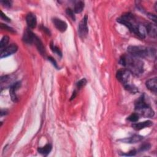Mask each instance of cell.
<instances>
[{
  "instance_id": "cell-13",
  "label": "cell",
  "mask_w": 157,
  "mask_h": 157,
  "mask_svg": "<svg viewBox=\"0 0 157 157\" xmlns=\"http://www.w3.org/2000/svg\"><path fill=\"white\" fill-rule=\"evenodd\" d=\"M135 34L138 36L141 39H144L146 37L147 31L146 28V26L143 25L142 24H138L136 31L135 32Z\"/></svg>"
},
{
  "instance_id": "cell-10",
  "label": "cell",
  "mask_w": 157,
  "mask_h": 157,
  "mask_svg": "<svg viewBox=\"0 0 157 157\" xmlns=\"http://www.w3.org/2000/svg\"><path fill=\"white\" fill-rule=\"evenodd\" d=\"M26 21H27L29 28L33 29L36 27V24H37V20H36V17L35 14H32V13H30V14H28L27 17H26Z\"/></svg>"
},
{
  "instance_id": "cell-1",
  "label": "cell",
  "mask_w": 157,
  "mask_h": 157,
  "mask_svg": "<svg viewBox=\"0 0 157 157\" xmlns=\"http://www.w3.org/2000/svg\"><path fill=\"white\" fill-rule=\"evenodd\" d=\"M119 63L125 66L131 73L134 75H140L144 71V63L139 58L134 57L130 54L122 55Z\"/></svg>"
},
{
  "instance_id": "cell-31",
  "label": "cell",
  "mask_w": 157,
  "mask_h": 157,
  "mask_svg": "<svg viewBox=\"0 0 157 157\" xmlns=\"http://www.w3.org/2000/svg\"><path fill=\"white\" fill-rule=\"evenodd\" d=\"M9 79V77L8 76H4L1 77V83L3 84V83H5L7 81H8Z\"/></svg>"
},
{
  "instance_id": "cell-21",
  "label": "cell",
  "mask_w": 157,
  "mask_h": 157,
  "mask_svg": "<svg viewBox=\"0 0 157 157\" xmlns=\"http://www.w3.org/2000/svg\"><path fill=\"white\" fill-rule=\"evenodd\" d=\"M124 86H125V88L126 90H127L128 91H129V92L132 93H135L137 92V91H138V90L137 89V88L136 87H134V86H132V85L127 83V84L125 85Z\"/></svg>"
},
{
  "instance_id": "cell-6",
  "label": "cell",
  "mask_w": 157,
  "mask_h": 157,
  "mask_svg": "<svg viewBox=\"0 0 157 157\" xmlns=\"http://www.w3.org/2000/svg\"><path fill=\"white\" fill-rule=\"evenodd\" d=\"M18 50V46L16 44H12L9 46L5 47L4 49L1 50L0 57L1 58L8 57L12 54H15Z\"/></svg>"
},
{
  "instance_id": "cell-12",
  "label": "cell",
  "mask_w": 157,
  "mask_h": 157,
  "mask_svg": "<svg viewBox=\"0 0 157 157\" xmlns=\"http://www.w3.org/2000/svg\"><path fill=\"white\" fill-rule=\"evenodd\" d=\"M152 125H153V123L151 121L147 120V121H145L143 122L133 123L132 125V127L136 130H141L145 128L151 127Z\"/></svg>"
},
{
  "instance_id": "cell-2",
  "label": "cell",
  "mask_w": 157,
  "mask_h": 157,
  "mask_svg": "<svg viewBox=\"0 0 157 157\" xmlns=\"http://www.w3.org/2000/svg\"><path fill=\"white\" fill-rule=\"evenodd\" d=\"M128 52L134 57L137 58L153 57L155 56L156 52L154 49L146 47L139 45H130L127 48Z\"/></svg>"
},
{
  "instance_id": "cell-24",
  "label": "cell",
  "mask_w": 157,
  "mask_h": 157,
  "mask_svg": "<svg viewBox=\"0 0 157 157\" xmlns=\"http://www.w3.org/2000/svg\"><path fill=\"white\" fill-rule=\"evenodd\" d=\"M66 14H67L69 17H70L72 18V20H73V21H75V20H76V17H75V16H74V12H73V10L71 9L70 8H68V9H66Z\"/></svg>"
},
{
  "instance_id": "cell-20",
  "label": "cell",
  "mask_w": 157,
  "mask_h": 157,
  "mask_svg": "<svg viewBox=\"0 0 157 157\" xmlns=\"http://www.w3.org/2000/svg\"><path fill=\"white\" fill-rule=\"evenodd\" d=\"M50 48H51V50H52V52H54V53L56 54L57 55L60 56V57L62 56V53L61 50H60V49H59L58 47H57L56 45H55L54 44H52V43L50 44Z\"/></svg>"
},
{
  "instance_id": "cell-9",
  "label": "cell",
  "mask_w": 157,
  "mask_h": 157,
  "mask_svg": "<svg viewBox=\"0 0 157 157\" xmlns=\"http://www.w3.org/2000/svg\"><path fill=\"white\" fill-rule=\"evenodd\" d=\"M53 23L55 25V27L57 28V30L58 31H60V32H64L66 31V30H67L68 28V25L67 23L62 21L61 19L60 18H55L53 19Z\"/></svg>"
},
{
  "instance_id": "cell-15",
  "label": "cell",
  "mask_w": 157,
  "mask_h": 157,
  "mask_svg": "<svg viewBox=\"0 0 157 157\" xmlns=\"http://www.w3.org/2000/svg\"><path fill=\"white\" fill-rule=\"evenodd\" d=\"M34 43L36 45V46L39 53L41 54V55L42 56H45V47L43 45V43L41 41V39H39L37 36H36Z\"/></svg>"
},
{
  "instance_id": "cell-4",
  "label": "cell",
  "mask_w": 157,
  "mask_h": 157,
  "mask_svg": "<svg viewBox=\"0 0 157 157\" xmlns=\"http://www.w3.org/2000/svg\"><path fill=\"white\" fill-rule=\"evenodd\" d=\"M130 72L127 69H121L117 71L116 77L117 80L121 82L124 86L128 83L130 78Z\"/></svg>"
},
{
  "instance_id": "cell-17",
  "label": "cell",
  "mask_w": 157,
  "mask_h": 157,
  "mask_svg": "<svg viewBox=\"0 0 157 157\" xmlns=\"http://www.w3.org/2000/svg\"><path fill=\"white\" fill-rule=\"evenodd\" d=\"M52 145L50 144H48L45 145L43 147L39 148L37 149V151H38V152L39 153H41V154H42L43 155L46 156L49 153H50V152H51V150H52Z\"/></svg>"
},
{
  "instance_id": "cell-3",
  "label": "cell",
  "mask_w": 157,
  "mask_h": 157,
  "mask_svg": "<svg viewBox=\"0 0 157 157\" xmlns=\"http://www.w3.org/2000/svg\"><path fill=\"white\" fill-rule=\"evenodd\" d=\"M135 109L139 114L146 117H153L154 111L146 103L144 95L141 96L135 103Z\"/></svg>"
},
{
  "instance_id": "cell-14",
  "label": "cell",
  "mask_w": 157,
  "mask_h": 157,
  "mask_svg": "<svg viewBox=\"0 0 157 157\" xmlns=\"http://www.w3.org/2000/svg\"><path fill=\"white\" fill-rule=\"evenodd\" d=\"M144 138V137L140 135H134L130 137H128V138L123 139L122 141V142L124 143H128V144H135L138 142L141 141Z\"/></svg>"
},
{
  "instance_id": "cell-19",
  "label": "cell",
  "mask_w": 157,
  "mask_h": 157,
  "mask_svg": "<svg viewBox=\"0 0 157 157\" xmlns=\"http://www.w3.org/2000/svg\"><path fill=\"white\" fill-rule=\"evenodd\" d=\"M9 41V37L8 36H3V37L1 39V42H0V49H1V50H3V49L5 47L6 45L8 44Z\"/></svg>"
},
{
  "instance_id": "cell-18",
  "label": "cell",
  "mask_w": 157,
  "mask_h": 157,
  "mask_svg": "<svg viewBox=\"0 0 157 157\" xmlns=\"http://www.w3.org/2000/svg\"><path fill=\"white\" fill-rule=\"evenodd\" d=\"M84 9V3L82 1H79L76 3L74 6V12L76 14H80Z\"/></svg>"
},
{
  "instance_id": "cell-23",
  "label": "cell",
  "mask_w": 157,
  "mask_h": 157,
  "mask_svg": "<svg viewBox=\"0 0 157 157\" xmlns=\"http://www.w3.org/2000/svg\"><path fill=\"white\" fill-rule=\"evenodd\" d=\"M87 83V81L86 80V78H82L81 80H80L77 83V87L78 89H81L82 87H83L85 86H86V84Z\"/></svg>"
},
{
  "instance_id": "cell-5",
  "label": "cell",
  "mask_w": 157,
  "mask_h": 157,
  "mask_svg": "<svg viewBox=\"0 0 157 157\" xmlns=\"http://www.w3.org/2000/svg\"><path fill=\"white\" fill-rule=\"evenodd\" d=\"M87 22H88V17L87 16H86L82 19L79 25H78V35H79V36L82 39L86 37L88 35V28Z\"/></svg>"
},
{
  "instance_id": "cell-34",
  "label": "cell",
  "mask_w": 157,
  "mask_h": 157,
  "mask_svg": "<svg viewBox=\"0 0 157 157\" xmlns=\"http://www.w3.org/2000/svg\"><path fill=\"white\" fill-rule=\"evenodd\" d=\"M155 11H157V2H156V4H155Z\"/></svg>"
},
{
  "instance_id": "cell-28",
  "label": "cell",
  "mask_w": 157,
  "mask_h": 157,
  "mask_svg": "<svg viewBox=\"0 0 157 157\" xmlns=\"http://www.w3.org/2000/svg\"><path fill=\"white\" fill-rule=\"evenodd\" d=\"M147 16H148V17L150 20H152V21H153L155 22V23H156V17L155 15L152 14H150V13H148Z\"/></svg>"
},
{
  "instance_id": "cell-30",
  "label": "cell",
  "mask_w": 157,
  "mask_h": 157,
  "mask_svg": "<svg viewBox=\"0 0 157 157\" xmlns=\"http://www.w3.org/2000/svg\"><path fill=\"white\" fill-rule=\"evenodd\" d=\"M1 18L3 20V21H5L6 22H11V19L8 17L6 16V14H4V13H3V12H2V11H1Z\"/></svg>"
},
{
  "instance_id": "cell-26",
  "label": "cell",
  "mask_w": 157,
  "mask_h": 157,
  "mask_svg": "<svg viewBox=\"0 0 157 157\" xmlns=\"http://www.w3.org/2000/svg\"><path fill=\"white\" fill-rule=\"evenodd\" d=\"M1 28L3 29V30H7L9 32H11V33H15V31L14 30V29L10 27H9V26H8L7 25H4L3 23L1 24Z\"/></svg>"
},
{
  "instance_id": "cell-29",
  "label": "cell",
  "mask_w": 157,
  "mask_h": 157,
  "mask_svg": "<svg viewBox=\"0 0 157 157\" xmlns=\"http://www.w3.org/2000/svg\"><path fill=\"white\" fill-rule=\"evenodd\" d=\"M1 3L3 4L4 6H5L6 8H11V1H2Z\"/></svg>"
},
{
  "instance_id": "cell-33",
  "label": "cell",
  "mask_w": 157,
  "mask_h": 157,
  "mask_svg": "<svg viewBox=\"0 0 157 157\" xmlns=\"http://www.w3.org/2000/svg\"><path fill=\"white\" fill-rule=\"evenodd\" d=\"M7 111H6V110H1V116H3V115H6V114H7Z\"/></svg>"
},
{
  "instance_id": "cell-8",
  "label": "cell",
  "mask_w": 157,
  "mask_h": 157,
  "mask_svg": "<svg viewBox=\"0 0 157 157\" xmlns=\"http://www.w3.org/2000/svg\"><path fill=\"white\" fill-rule=\"evenodd\" d=\"M21 86V82H17L12 85L10 87L9 90V94L11 98V100L14 101L16 102L17 101V96L16 95L17 91L19 89V88Z\"/></svg>"
},
{
  "instance_id": "cell-27",
  "label": "cell",
  "mask_w": 157,
  "mask_h": 157,
  "mask_svg": "<svg viewBox=\"0 0 157 157\" xmlns=\"http://www.w3.org/2000/svg\"><path fill=\"white\" fill-rule=\"evenodd\" d=\"M136 154V151L135 150H131L129 152L127 153H122V156H134Z\"/></svg>"
},
{
  "instance_id": "cell-11",
  "label": "cell",
  "mask_w": 157,
  "mask_h": 157,
  "mask_svg": "<svg viewBox=\"0 0 157 157\" xmlns=\"http://www.w3.org/2000/svg\"><path fill=\"white\" fill-rule=\"evenodd\" d=\"M146 87L147 88L150 90L152 92L156 93L157 91V79L156 77L150 78L149 80H148L146 83Z\"/></svg>"
},
{
  "instance_id": "cell-22",
  "label": "cell",
  "mask_w": 157,
  "mask_h": 157,
  "mask_svg": "<svg viewBox=\"0 0 157 157\" xmlns=\"http://www.w3.org/2000/svg\"><path fill=\"white\" fill-rule=\"evenodd\" d=\"M128 120L131 122H136L139 120V114H132L128 117Z\"/></svg>"
},
{
  "instance_id": "cell-7",
  "label": "cell",
  "mask_w": 157,
  "mask_h": 157,
  "mask_svg": "<svg viewBox=\"0 0 157 157\" xmlns=\"http://www.w3.org/2000/svg\"><path fill=\"white\" fill-rule=\"evenodd\" d=\"M36 36L30 29H27L24 31L23 40L25 43L28 44L34 43Z\"/></svg>"
},
{
  "instance_id": "cell-16",
  "label": "cell",
  "mask_w": 157,
  "mask_h": 157,
  "mask_svg": "<svg viewBox=\"0 0 157 157\" xmlns=\"http://www.w3.org/2000/svg\"><path fill=\"white\" fill-rule=\"evenodd\" d=\"M146 28L147 31V34L152 37H156L157 33V29L156 25H153L152 23H149L147 26H146Z\"/></svg>"
},
{
  "instance_id": "cell-32",
  "label": "cell",
  "mask_w": 157,
  "mask_h": 157,
  "mask_svg": "<svg viewBox=\"0 0 157 157\" xmlns=\"http://www.w3.org/2000/svg\"><path fill=\"white\" fill-rule=\"evenodd\" d=\"M48 59H49V60L52 63V64H53L54 65V66L55 67V68H58V66H57V62H56V61L54 60V59L53 58H52V57H49V58H48Z\"/></svg>"
},
{
  "instance_id": "cell-25",
  "label": "cell",
  "mask_w": 157,
  "mask_h": 157,
  "mask_svg": "<svg viewBox=\"0 0 157 157\" xmlns=\"http://www.w3.org/2000/svg\"><path fill=\"white\" fill-rule=\"evenodd\" d=\"M150 147H151V145L149 143H146L142 144L140 147L141 151H146V150H149Z\"/></svg>"
}]
</instances>
